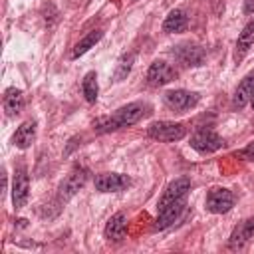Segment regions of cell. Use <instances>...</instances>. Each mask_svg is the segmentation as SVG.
<instances>
[{"label":"cell","instance_id":"1","mask_svg":"<svg viewBox=\"0 0 254 254\" xmlns=\"http://www.w3.org/2000/svg\"><path fill=\"white\" fill-rule=\"evenodd\" d=\"M151 113V107L147 103H129L121 109H117L113 115L109 117H99L93 121V129L99 131V133H107V131H115V129H121V127H127V125H133L137 121H141L143 117H147Z\"/></svg>","mask_w":254,"mask_h":254},{"label":"cell","instance_id":"2","mask_svg":"<svg viewBox=\"0 0 254 254\" xmlns=\"http://www.w3.org/2000/svg\"><path fill=\"white\" fill-rule=\"evenodd\" d=\"M147 133H149V137H153V139H157V141H167V143H171V141L183 139L185 133H187V129H185V125H181V123L157 121V123H151V125H149Z\"/></svg>","mask_w":254,"mask_h":254},{"label":"cell","instance_id":"3","mask_svg":"<svg viewBox=\"0 0 254 254\" xmlns=\"http://www.w3.org/2000/svg\"><path fill=\"white\" fill-rule=\"evenodd\" d=\"M224 145V139L214 133L212 129H198L190 137V147L196 149L198 153H214Z\"/></svg>","mask_w":254,"mask_h":254},{"label":"cell","instance_id":"4","mask_svg":"<svg viewBox=\"0 0 254 254\" xmlns=\"http://www.w3.org/2000/svg\"><path fill=\"white\" fill-rule=\"evenodd\" d=\"M234 204V196L228 189H220V187H214L208 190L206 194V208L214 214H222V212H228Z\"/></svg>","mask_w":254,"mask_h":254},{"label":"cell","instance_id":"5","mask_svg":"<svg viewBox=\"0 0 254 254\" xmlns=\"http://www.w3.org/2000/svg\"><path fill=\"white\" fill-rule=\"evenodd\" d=\"M185 204H187V198H179V200H173V202L161 206L153 228H155V230H165V228H169L175 220H179V216H181L183 210H185Z\"/></svg>","mask_w":254,"mask_h":254},{"label":"cell","instance_id":"6","mask_svg":"<svg viewBox=\"0 0 254 254\" xmlns=\"http://www.w3.org/2000/svg\"><path fill=\"white\" fill-rule=\"evenodd\" d=\"M129 185H131V179L119 173H101L95 177V189L101 192H119Z\"/></svg>","mask_w":254,"mask_h":254},{"label":"cell","instance_id":"7","mask_svg":"<svg viewBox=\"0 0 254 254\" xmlns=\"http://www.w3.org/2000/svg\"><path fill=\"white\" fill-rule=\"evenodd\" d=\"M165 103L171 109L187 111V109H192L198 103V95L192 93V91H187V89H173V91L165 93Z\"/></svg>","mask_w":254,"mask_h":254},{"label":"cell","instance_id":"8","mask_svg":"<svg viewBox=\"0 0 254 254\" xmlns=\"http://www.w3.org/2000/svg\"><path fill=\"white\" fill-rule=\"evenodd\" d=\"M28 190H30V181L26 175L24 167H18L14 171V179H12V202L16 208H22L28 200Z\"/></svg>","mask_w":254,"mask_h":254},{"label":"cell","instance_id":"9","mask_svg":"<svg viewBox=\"0 0 254 254\" xmlns=\"http://www.w3.org/2000/svg\"><path fill=\"white\" fill-rule=\"evenodd\" d=\"M87 181V171L85 169H73L65 179L64 183L60 185V200H67L71 198Z\"/></svg>","mask_w":254,"mask_h":254},{"label":"cell","instance_id":"10","mask_svg":"<svg viewBox=\"0 0 254 254\" xmlns=\"http://www.w3.org/2000/svg\"><path fill=\"white\" fill-rule=\"evenodd\" d=\"M175 75H177V71L167 62H161V60L153 62L149 71H147V79H149L151 85H165V83L173 81Z\"/></svg>","mask_w":254,"mask_h":254},{"label":"cell","instance_id":"11","mask_svg":"<svg viewBox=\"0 0 254 254\" xmlns=\"http://www.w3.org/2000/svg\"><path fill=\"white\" fill-rule=\"evenodd\" d=\"M189 189H190V181H189L187 177L175 179V181L165 189V192H163V196H161V200H159V206H157V208H161V206H165V204H169V202H173V200L187 198Z\"/></svg>","mask_w":254,"mask_h":254},{"label":"cell","instance_id":"12","mask_svg":"<svg viewBox=\"0 0 254 254\" xmlns=\"http://www.w3.org/2000/svg\"><path fill=\"white\" fill-rule=\"evenodd\" d=\"M254 238V216L252 218H248V220H244L242 224H238L234 230H232V234H230V240H228V246L230 248H242L246 242H250Z\"/></svg>","mask_w":254,"mask_h":254},{"label":"cell","instance_id":"13","mask_svg":"<svg viewBox=\"0 0 254 254\" xmlns=\"http://www.w3.org/2000/svg\"><path fill=\"white\" fill-rule=\"evenodd\" d=\"M125 230H127V216L123 212H117L105 224V238L117 242L125 236Z\"/></svg>","mask_w":254,"mask_h":254},{"label":"cell","instance_id":"14","mask_svg":"<svg viewBox=\"0 0 254 254\" xmlns=\"http://www.w3.org/2000/svg\"><path fill=\"white\" fill-rule=\"evenodd\" d=\"M175 56H177L185 65H200L202 60H204V52H202L198 46H190V44L179 46V48L175 50Z\"/></svg>","mask_w":254,"mask_h":254},{"label":"cell","instance_id":"15","mask_svg":"<svg viewBox=\"0 0 254 254\" xmlns=\"http://www.w3.org/2000/svg\"><path fill=\"white\" fill-rule=\"evenodd\" d=\"M34 139H36V123L34 121H24L12 137V141L18 149H28L34 143Z\"/></svg>","mask_w":254,"mask_h":254},{"label":"cell","instance_id":"16","mask_svg":"<svg viewBox=\"0 0 254 254\" xmlns=\"http://www.w3.org/2000/svg\"><path fill=\"white\" fill-rule=\"evenodd\" d=\"M252 44H254V22L246 24V26H244V30L240 32L238 42H236V50H234V60H236V62H240V60L248 54V50H250V46H252Z\"/></svg>","mask_w":254,"mask_h":254},{"label":"cell","instance_id":"17","mask_svg":"<svg viewBox=\"0 0 254 254\" xmlns=\"http://www.w3.org/2000/svg\"><path fill=\"white\" fill-rule=\"evenodd\" d=\"M252 93H254V73L246 75V77L242 79V83L236 87V93H234L232 105H234V107H244V105L250 101Z\"/></svg>","mask_w":254,"mask_h":254},{"label":"cell","instance_id":"18","mask_svg":"<svg viewBox=\"0 0 254 254\" xmlns=\"http://www.w3.org/2000/svg\"><path fill=\"white\" fill-rule=\"evenodd\" d=\"M187 24H189V20H187V14L183 10H171L163 22V30L169 34H177V32H185Z\"/></svg>","mask_w":254,"mask_h":254},{"label":"cell","instance_id":"19","mask_svg":"<svg viewBox=\"0 0 254 254\" xmlns=\"http://www.w3.org/2000/svg\"><path fill=\"white\" fill-rule=\"evenodd\" d=\"M24 107V93L16 87H10L6 89L4 93V109L8 115H18Z\"/></svg>","mask_w":254,"mask_h":254},{"label":"cell","instance_id":"20","mask_svg":"<svg viewBox=\"0 0 254 254\" xmlns=\"http://www.w3.org/2000/svg\"><path fill=\"white\" fill-rule=\"evenodd\" d=\"M101 36H103V32L101 30H93V32H89L83 40H79L77 44H75V48H73V54H71V58H79V56H83L89 48H93L99 40H101Z\"/></svg>","mask_w":254,"mask_h":254},{"label":"cell","instance_id":"21","mask_svg":"<svg viewBox=\"0 0 254 254\" xmlns=\"http://www.w3.org/2000/svg\"><path fill=\"white\" fill-rule=\"evenodd\" d=\"M81 89H83V95H85V99H87L89 103H93V101L97 99L99 87H97V75H95V71L85 73V77H83V81H81Z\"/></svg>","mask_w":254,"mask_h":254},{"label":"cell","instance_id":"22","mask_svg":"<svg viewBox=\"0 0 254 254\" xmlns=\"http://www.w3.org/2000/svg\"><path fill=\"white\" fill-rule=\"evenodd\" d=\"M131 64H133V56H131V54H129V56H123V58L119 60V67H117V71H115V79H117V81H121V79L129 73Z\"/></svg>","mask_w":254,"mask_h":254},{"label":"cell","instance_id":"23","mask_svg":"<svg viewBox=\"0 0 254 254\" xmlns=\"http://www.w3.org/2000/svg\"><path fill=\"white\" fill-rule=\"evenodd\" d=\"M238 157H242V159H246V161H254V143H250L248 147H244L242 151H238L236 153Z\"/></svg>","mask_w":254,"mask_h":254},{"label":"cell","instance_id":"24","mask_svg":"<svg viewBox=\"0 0 254 254\" xmlns=\"http://www.w3.org/2000/svg\"><path fill=\"white\" fill-rule=\"evenodd\" d=\"M250 101H252V107H254V93H252V97H250Z\"/></svg>","mask_w":254,"mask_h":254}]
</instances>
